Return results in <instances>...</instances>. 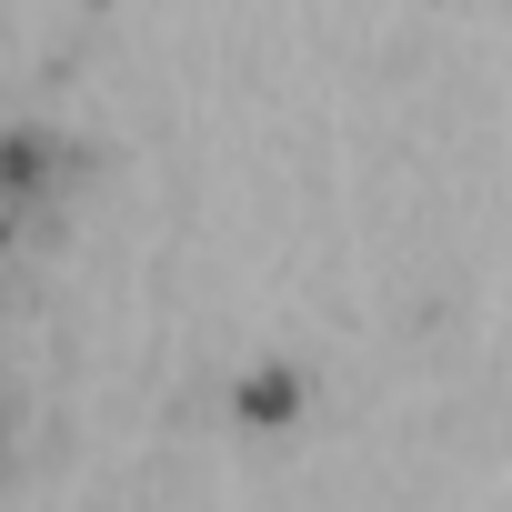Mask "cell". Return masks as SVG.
I'll use <instances>...</instances> for the list:
<instances>
[{"instance_id": "6da1fadb", "label": "cell", "mask_w": 512, "mask_h": 512, "mask_svg": "<svg viewBox=\"0 0 512 512\" xmlns=\"http://www.w3.org/2000/svg\"><path fill=\"white\" fill-rule=\"evenodd\" d=\"M241 412H251V422H282V412H292V372H251V382H241Z\"/></svg>"}]
</instances>
